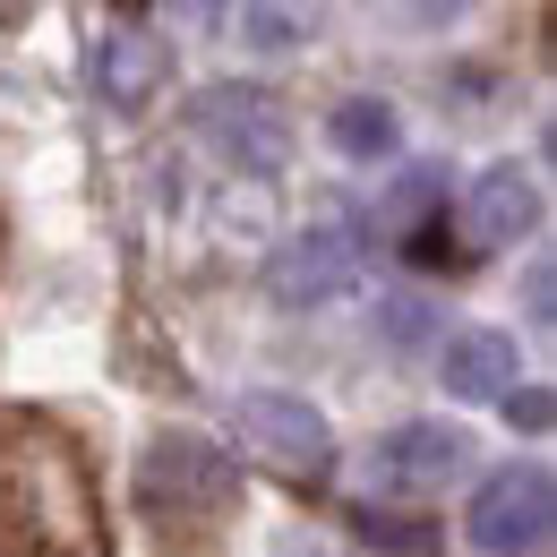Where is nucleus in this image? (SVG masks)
<instances>
[{"instance_id":"obj_7","label":"nucleus","mask_w":557,"mask_h":557,"mask_svg":"<svg viewBox=\"0 0 557 557\" xmlns=\"http://www.w3.org/2000/svg\"><path fill=\"white\" fill-rule=\"evenodd\" d=\"M532 223H541V181H532L523 163H488L481 181L463 189V240H481V249L523 240Z\"/></svg>"},{"instance_id":"obj_5","label":"nucleus","mask_w":557,"mask_h":557,"mask_svg":"<svg viewBox=\"0 0 557 557\" xmlns=\"http://www.w3.org/2000/svg\"><path fill=\"white\" fill-rule=\"evenodd\" d=\"M267 283H275V300H292V309L344 300L351 283H360V240H351L344 223H326V232H300V240H283V249H275Z\"/></svg>"},{"instance_id":"obj_3","label":"nucleus","mask_w":557,"mask_h":557,"mask_svg":"<svg viewBox=\"0 0 557 557\" xmlns=\"http://www.w3.org/2000/svg\"><path fill=\"white\" fill-rule=\"evenodd\" d=\"M549 515H557L549 463H506L481 481L472 515H463V541H472V557H532L549 541Z\"/></svg>"},{"instance_id":"obj_10","label":"nucleus","mask_w":557,"mask_h":557,"mask_svg":"<svg viewBox=\"0 0 557 557\" xmlns=\"http://www.w3.org/2000/svg\"><path fill=\"white\" fill-rule=\"evenodd\" d=\"M326 138L344 146L351 163H377V154L404 146V121H395V103H377V95H344V103L326 112Z\"/></svg>"},{"instance_id":"obj_9","label":"nucleus","mask_w":557,"mask_h":557,"mask_svg":"<svg viewBox=\"0 0 557 557\" xmlns=\"http://www.w3.org/2000/svg\"><path fill=\"white\" fill-rule=\"evenodd\" d=\"M163 70H172V52H163L154 35H138V26H112V35L95 44V86H103L112 112H146L154 86H163Z\"/></svg>"},{"instance_id":"obj_2","label":"nucleus","mask_w":557,"mask_h":557,"mask_svg":"<svg viewBox=\"0 0 557 557\" xmlns=\"http://www.w3.org/2000/svg\"><path fill=\"white\" fill-rule=\"evenodd\" d=\"M232 429L258 463H275L283 481H326L335 472V429L309 395H283V386H258L232 404Z\"/></svg>"},{"instance_id":"obj_17","label":"nucleus","mask_w":557,"mask_h":557,"mask_svg":"<svg viewBox=\"0 0 557 557\" xmlns=\"http://www.w3.org/2000/svg\"><path fill=\"white\" fill-rule=\"evenodd\" d=\"M506 420H515V429H549V386H523V395H506Z\"/></svg>"},{"instance_id":"obj_16","label":"nucleus","mask_w":557,"mask_h":557,"mask_svg":"<svg viewBox=\"0 0 557 557\" xmlns=\"http://www.w3.org/2000/svg\"><path fill=\"white\" fill-rule=\"evenodd\" d=\"M404 258H412V267H446V258H463V249L446 240V223H412V232H404Z\"/></svg>"},{"instance_id":"obj_4","label":"nucleus","mask_w":557,"mask_h":557,"mask_svg":"<svg viewBox=\"0 0 557 557\" xmlns=\"http://www.w3.org/2000/svg\"><path fill=\"white\" fill-rule=\"evenodd\" d=\"M198 129L223 163H240L249 181H275L283 163H292V121H283L275 95H258V86H207L198 95Z\"/></svg>"},{"instance_id":"obj_8","label":"nucleus","mask_w":557,"mask_h":557,"mask_svg":"<svg viewBox=\"0 0 557 557\" xmlns=\"http://www.w3.org/2000/svg\"><path fill=\"white\" fill-rule=\"evenodd\" d=\"M437 369H446V395H463V404H506V395L523 386L515 335H497V326H463V335H446Z\"/></svg>"},{"instance_id":"obj_13","label":"nucleus","mask_w":557,"mask_h":557,"mask_svg":"<svg viewBox=\"0 0 557 557\" xmlns=\"http://www.w3.org/2000/svg\"><path fill=\"white\" fill-rule=\"evenodd\" d=\"M437 198H446V172H437V163H412V172L395 181V198H386V223H404V232H412Z\"/></svg>"},{"instance_id":"obj_12","label":"nucleus","mask_w":557,"mask_h":557,"mask_svg":"<svg viewBox=\"0 0 557 557\" xmlns=\"http://www.w3.org/2000/svg\"><path fill=\"white\" fill-rule=\"evenodd\" d=\"M360 541L386 549V557H429V549H437V532H429L420 515H377V506L360 515Z\"/></svg>"},{"instance_id":"obj_15","label":"nucleus","mask_w":557,"mask_h":557,"mask_svg":"<svg viewBox=\"0 0 557 557\" xmlns=\"http://www.w3.org/2000/svg\"><path fill=\"white\" fill-rule=\"evenodd\" d=\"M429 318H437V309H429L420 292H404V300H386V344H420V335H429Z\"/></svg>"},{"instance_id":"obj_6","label":"nucleus","mask_w":557,"mask_h":557,"mask_svg":"<svg viewBox=\"0 0 557 557\" xmlns=\"http://www.w3.org/2000/svg\"><path fill=\"white\" fill-rule=\"evenodd\" d=\"M472 463V437L446 429V420H404L369 446V481L377 488H446L455 472Z\"/></svg>"},{"instance_id":"obj_14","label":"nucleus","mask_w":557,"mask_h":557,"mask_svg":"<svg viewBox=\"0 0 557 557\" xmlns=\"http://www.w3.org/2000/svg\"><path fill=\"white\" fill-rule=\"evenodd\" d=\"M523 318H532L541 335L557 326V267H549V258H532V267H523Z\"/></svg>"},{"instance_id":"obj_11","label":"nucleus","mask_w":557,"mask_h":557,"mask_svg":"<svg viewBox=\"0 0 557 557\" xmlns=\"http://www.w3.org/2000/svg\"><path fill=\"white\" fill-rule=\"evenodd\" d=\"M232 26H240V44H249V52H292V44H309V35H318V17H300V9H240Z\"/></svg>"},{"instance_id":"obj_1","label":"nucleus","mask_w":557,"mask_h":557,"mask_svg":"<svg viewBox=\"0 0 557 557\" xmlns=\"http://www.w3.org/2000/svg\"><path fill=\"white\" fill-rule=\"evenodd\" d=\"M138 506L154 515V532L172 541H207L214 523L240 506V463L214 446V437H198V429H163V437H146L138 455Z\"/></svg>"}]
</instances>
